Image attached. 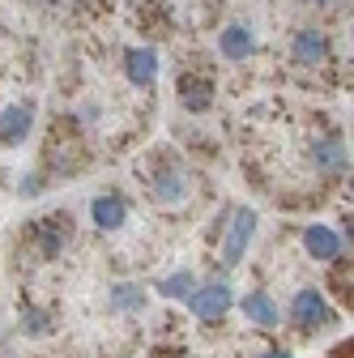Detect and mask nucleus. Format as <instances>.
Listing matches in <instances>:
<instances>
[{"instance_id": "5", "label": "nucleus", "mask_w": 354, "mask_h": 358, "mask_svg": "<svg viewBox=\"0 0 354 358\" xmlns=\"http://www.w3.org/2000/svg\"><path fill=\"white\" fill-rule=\"evenodd\" d=\"M303 248H307V256L312 260H320V264H333L337 256H341V235L333 231V227H320V222H312V227L303 231Z\"/></svg>"}, {"instance_id": "2", "label": "nucleus", "mask_w": 354, "mask_h": 358, "mask_svg": "<svg viewBox=\"0 0 354 358\" xmlns=\"http://www.w3.org/2000/svg\"><path fill=\"white\" fill-rule=\"evenodd\" d=\"M290 324H295L299 333H316V329L333 324V307H329V299H325L316 286H303V290L290 299Z\"/></svg>"}, {"instance_id": "12", "label": "nucleus", "mask_w": 354, "mask_h": 358, "mask_svg": "<svg viewBox=\"0 0 354 358\" xmlns=\"http://www.w3.org/2000/svg\"><path fill=\"white\" fill-rule=\"evenodd\" d=\"M69 239H73V227H69V222H64V217H48V222L38 227V256H43V260H56Z\"/></svg>"}, {"instance_id": "15", "label": "nucleus", "mask_w": 354, "mask_h": 358, "mask_svg": "<svg viewBox=\"0 0 354 358\" xmlns=\"http://www.w3.org/2000/svg\"><path fill=\"white\" fill-rule=\"evenodd\" d=\"M146 286H137V282H120V286H111V311H141L146 307Z\"/></svg>"}, {"instance_id": "1", "label": "nucleus", "mask_w": 354, "mask_h": 358, "mask_svg": "<svg viewBox=\"0 0 354 358\" xmlns=\"http://www.w3.org/2000/svg\"><path fill=\"white\" fill-rule=\"evenodd\" d=\"M231 227H227V239H222V264L227 268H235L243 256H248V248H252V239H256V209L252 205H235L231 213Z\"/></svg>"}, {"instance_id": "7", "label": "nucleus", "mask_w": 354, "mask_h": 358, "mask_svg": "<svg viewBox=\"0 0 354 358\" xmlns=\"http://www.w3.org/2000/svg\"><path fill=\"white\" fill-rule=\"evenodd\" d=\"M290 56H295V64H325L329 60V34L325 30H295V38H290Z\"/></svg>"}, {"instance_id": "17", "label": "nucleus", "mask_w": 354, "mask_h": 358, "mask_svg": "<svg viewBox=\"0 0 354 358\" xmlns=\"http://www.w3.org/2000/svg\"><path fill=\"white\" fill-rule=\"evenodd\" d=\"M22 329H26L30 337H43V333H52V316H48V311H26Z\"/></svg>"}, {"instance_id": "14", "label": "nucleus", "mask_w": 354, "mask_h": 358, "mask_svg": "<svg viewBox=\"0 0 354 358\" xmlns=\"http://www.w3.org/2000/svg\"><path fill=\"white\" fill-rule=\"evenodd\" d=\"M162 299H175V303H188V294L197 290V278H192V268H175V273H167L158 286H154Z\"/></svg>"}, {"instance_id": "8", "label": "nucleus", "mask_w": 354, "mask_h": 358, "mask_svg": "<svg viewBox=\"0 0 354 358\" xmlns=\"http://www.w3.org/2000/svg\"><path fill=\"white\" fill-rule=\"evenodd\" d=\"M218 52H222L227 60H248L256 52V30L248 22H231L222 34H218Z\"/></svg>"}, {"instance_id": "13", "label": "nucleus", "mask_w": 354, "mask_h": 358, "mask_svg": "<svg viewBox=\"0 0 354 358\" xmlns=\"http://www.w3.org/2000/svg\"><path fill=\"white\" fill-rule=\"evenodd\" d=\"M184 196H188V179L175 171V166H167V171L154 179V201H158V205H180Z\"/></svg>"}, {"instance_id": "9", "label": "nucleus", "mask_w": 354, "mask_h": 358, "mask_svg": "<svg viewBox=\"0 0 354 358\" xmlns=\"http://www.w3.org/2000/svg\"><path fill=\"white\" fill-rule=\"evenodd\" d=\"M124 73H128V81L132 85H154L158 81V52L154 48H128L124 52Z\"/></svg>"}, {"instance_id": "16", "label": "nucleus", "mask_w": 354, "mask_h": 358, "mask_svg": "<svg viewBox=\"0 0 354 358\" xmlns=\"http://www.w3.org/2000/svg\"><path fill=\"white\" fill-rule=\"evenodd\" d=\"M209 103H213V81H184V107L188 111H209Z\"/></svg>"}, {"instance_id": "10", "label": "nucleus", "mask_w": 354, "mask_h": 358, "mask_svg": "<svg viewBox=\"0 0 354 358\" xmlns=\"http://www.w3.org/2000/svg\"><path fill=\"white\" fill-rule=\"evenodd\" d=\"M30 128H34V111L26 103H13L0 111V141L5 145H22L30 137Z\"/></svg>"}, {"instance_id": "4", "label": "nucleus", "mask_w": 354, "mask_h": 358, "mask_svg": "<svg viewBox=\"0 0 354 358\" xmlns=\"http://www.w3.org/2000/svg\"><path fill=\"white\" fill-rule=\"evenodd\" d=\"M307 158H312V166H316L320 175H346V171H350V150H346L341 137H320V141H312Z\"/></svg>"}, {"instance_id": "3", "label": "nucleus", "mask_w": 354, "mask_h": 358, "mask_svg": "<svg viewBox=\"0 0 354 358\" xmlns=\"http://www.w3.org/2000/svg\"><path fill=\"white\" fill-rule=\"evenodd\" d=\"M188 307H192V316L201 320V324H218L227 316V311L235 307V290L227 286V282H197V290L188 294Z\"/></svg>"}, {"instance_id": "6", "label": "nucleus", "mask_w": 354, "mask_h": 358, "mask_svg": "<svg viewBox=\"0 0 354 358\" xmlns=\"http://www.w3.org/2000/svg\"><path fill=\"white\" fill-rule=\"evenodd\" d=\"M90 217H94V227L103 235H111V231H120L124 222H128V201L120 192H103V196L90 201Z\"/></svg>"}, {"instance_id": "19", "label": "nucleus", "mask_w": 354, "mask_h": 358, "mask_svg": "<svg viewBox=\"0 0 354 358\" xmlns=\"http://www.w3.org/2000/svg\"><path fill=\"white\" fill-rule=\"evenodd\" d=\"M316 5H329V0H316Z\"/></svg>"}, {"instance_id": "18", "label": "nucleus", "mask_w": 354, "mask_h": 358, "mask_svg": "<svg viewBox=\"0 0 354 358\" xmlns=\"http://www.w3.org/2000/svg\"><path fill=\"white\" fill-rule=\"evenodd\" d=\"M260 358H290V350H264Z\"/></svg>"}, {"instance_id": "11", "label": "nucleus", "mask_w": 354, "mask_h": 358, "mask_svg": "<svg viewBox=\"0 0 354 358\" xmlns=\"http://www.w3.org/2000/svg\"><path fill=\"white\" fill-rule=\"evenodd\" d=\"M239 311H243V320H252L256 329H278V320H282L278 303H274L269 294H260V290L243 294V299H239Z\"/></svg>"}]
</instances>
